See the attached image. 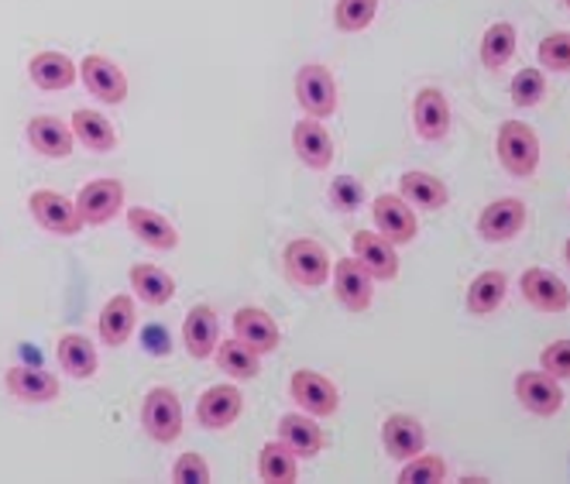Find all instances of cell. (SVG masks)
Listing matches in <instances>:
<instances>
[{"label":"cell","mask_w":570,"mask_h":484,"mask_svg":"<svg viewBox=\"0 0 570 484\" xmlns=\"http://www.w3.org/2000/svg\"><path fill=\"white\" fill-rule=\"evenodd\" d=\"M296 100L299 107L309 113V117H331L341 103L337 97V79L331 76L327 66L320 62H306L299 72H296Z\"/></svg>","instance_id":"cell-6"},{"label":"cell","mask_w":570,"mask_h":484,"mask_svg":"<svg viewBox=\"0 0 570 484\" xmlns=\"http://www.w3.org/2000/svg\"><path fill=\"white\" fill-rule=\"evenodd\" d=\"M540 368L557 382H570V337L553 340L540 350Z\"/></svg>","instance_id":"cell-40"},{"label":"cell","mask_w":570,"mask_h":484,"mask_svg":"<svg viewBox=\"0 0 570 484\" xmlns=\"http://www.w3.org/2000/svg\"><path fill=\"white\" fill-rule=\"evenodd\" d=\"M217 340H220V319H217V309L199 303L186 313V323H183V344L189 350V357L196 360H207L214 357L217 350Z\"/></svg>","instance_id":"cell-18"},{"label":"cell","mask_w":570,"mask_h":484,"mask_svg":"<svg viewBox=\"0 0 570 484\" xmlns=\"http://www.w3.org/2000/svg\"><path fill=\"white\" fill-rule=\"evenodd\" d=\"M79 79H83V87L100 100V103H114V107H120L128 100V76H125V69H120L114 59H107V56H87L83 62H79Z\"/></svg>","instance_id":"cell-11"},{"label":"cell","mask_w":570,"mask_h":484,"mask_svg":"<svg viewBox=\"0 0 570 484\" xmlns=\"http://www.w3.org/2000/svg\"><path fill=\"white\" fill-rule=\"evenodd\" d=\"M382 447L392 461H413L426 451V429L410 413H392L382 423Z\"/></svg>","instance_id":"cell-15"},{"label":"cell","mask_w":570,"mask_h":484,"mask_svg":"<svg viewBox=\"0 0 570 484\" xmlns=\"http://www.w3.org/2000/svg\"><path fill=\"white\" fill-rule=\"evenodd\" d=\"M519 293L522 299L533 306L537 313H567L570 309V289H567V281L550 271V268H525L522 278H519Z\"/></svg>","instance_id":"cell-8"},{"label":"cell","mask_w":570,"mask_h":484,"mask_svg":"<svg viewBox=\"0 0 570 484\" xmlns=\"http://www.w3.org/2000/svg\"><path fill=\"white\" fill-rule=\"evenodd\" d=\"M141 426L155 443H176L183 433V402L173 388L155 385L141 402Z\"/></svg>","instance_id":"cell-3"},{"label":"cell","mask_w":570,"mask_h":484,"mask_svg":"<svg viewBox=\"0 0 570 484\" xmlns=\"http://www.w3.org/2000/svg\"><path fill=\"white\" fill-rule=\"evenodd\" d=\"M379 14V0H337L334 8V24L347 34L364 31Z\"/></svg>","instance_id":"cell-37"},{"label":"cell","mask_w":570,"mask_h":484,"mask_svg":"<svg viewBox=\"0 0 570 484\" xmlns=\"http://www.w3.org/2000/svg\"><path fill=\"white\" fill-rule=\"evenodd\" d=\"M24 135H28V145H31L38 155H46V158H69V155H72V145H76L72 128L66 125V120L52 117V113H38V117H31V120H28V128H24Z\"/></svg>","instance_id":"cell-20"},{"label":"cell","mask_w":570,"mask_h":484,"mask_svg":"<svg viewBox=\"0 0 570 484\" xmlns=\"http://www.w3.org/2000/svg\"><path fill=\"white\" fill-rule=\"evenodd\" d=\"M141 344H145V350L155 354V357L173 354V337H169V330H161L158 323H151V327L141 330Z\"/></svg>","instance_id":"cell-42"},{"label":"cell","mask_w":570,"mask_h":484,"mask_svg":"<svg viewBox=\"0 0 570 484\" xmlns=\"http://www.w3.org/2000/svg\"><path fill=\"white\" fill-rule=\"evenodd\" d=\"M131 289L145 306H166L176 299V278L161 271L158 265H135L131 268Z\"/></svg>","instance_id":"cell-32"},{"label":"cell","mask_w":570,"mask_h":484,"mask_svg":"<svg viewBox=\"0 0 570 484\" xmlns=\"http://www.w3.org/2000/svg\"><path fill=\"white\" fill-rule=\"evenodd\" d=\"M244 409V395L234 388V385H214L199 395V406H196V419L199 426H207V429H227L237 423Z\"/></svg>","instance_id":"cell-21"},{"label":"cell","mask_w":570,"mask_h":484,"mask_svg":"<svg viewBox=\"0 0 570 484\" xmlns=\"http://www.w3.org/2000/svg\"><path fill=\"white\" fill-rule=\"evenodd\" d=\"M128 227L131 234L141 240V245L155 248V251H173L179 248V230L169 217H161L158 210L148 207H131L128 210Z\"/></svg>","instance_id":"cell-25"},{"label":"cell","mask_w":570,"mask_h":484,"mask_svg":"<svg viewBox=\"0 0 570 484\" xmlns=\"http://www.w3.org/2000/svg\"><path fill=\"white\" fill-rule=\"evenodd\" d=\"M351 248H354V258L368 268V275L375 281H392L399 275V255H395V245L385 240L379 230H357L351 237Z\"/></svg>","instance_id":"cell-16"},{"label":"cell","mask_w":570,"mask_h":484,"mask_svg":"<svg viewBox=\"0 0 570 484\" xmlns=\"http://www.w3.org/2000/svg\"><path fill=\"white\" fill-rule=\"evenodd\" d=\"M69 128H72V138L79 145H87L90 151H114L117 148V131L110 120L100 113V110H90V107H79L69 120Z\"/></svg>","instance_id":"cell-31"},{"label":"cell","mask_w":570,"mask_h":484,"mask_svg":"<svg viewBox=\"0 0 570 484\" xmlns=\"http://www.w3.org/2000/svg\"><path fill=\"white\" fill-rule=\"evenodd\" d=\"M289 398L296 406L316 419H327L341 409V392L331 378H323L320 372H309V368H299L293 372L289 378Z\"/></svg>","instance_id":"cell-7"},{"label":"cell","mask_w":570,"mask_h":484,"mask_svg":"<svg viewBox=\"0 0 570 484\" xmlns=\"http://www.w3.org/2000/svg\"><path fill=\"white\" fill-rule=\"evenodd\" d=\"M399 196L410 207H420V210H430V214H436V210H443L446 204H451V189L443 186V179H436L433 172H423V169L402 172Z\"/></svg>","instance_id":"cell-22"},{"label":"cell","mask_w":570,"mask_h":484,"mask_svg":"<svg viewBox=\"0 0 570 484\" xmlns=\"http://www.w3.org/2000/svg\"><path fill=\"white\" fill-rule=\"evenodd\" d=\"M28 76L38 90H69L72 79H76V66L66 52H38L31 62H28Z\"/></svg>","instance_id":"cell-30"},{"label":"cell","mask_w":570,"mask_h":484,"mask_svg":"<svg viewBox=\"0 0 570 484\" xmlns=\"http://www.w3.org/2000/svg\"><path fill=\"white\" fill-rule=\"evenodd\" d=\"M395 481L399 484H443L446 481V461L436 454H416L413 461H402V471Z\"/></svg>","instance_id":"cell-36"},{"label":"cell","mask_w":570,"mask_h":484,"mask_svg":"<svg viewBox=\"0 0 570 484\" xmlns=\"http://www.w3.org/2000/svg\"><path fill=\"white\" fill-rule=\"evenodd\" d=\"M563 4H567V8H570V0H563Z\"/></svg>","instance_id":"cell-44"},{"label":"cell","mask_w":570,"mask_h":484,"mask_svg":"<svg viewBox=\"0 0 570 484\" xmlns=\"http://www.w3.org/2000/svg\"><path fill=\"white\" fill-rule=\"evenodd\" d=\"M413 128L423 141H443L451 135V100L440 87L416 90L413 100Z\"/></svg>","instance_id":"cell-13"},{"label":"cell","mask_w":570,"mask_h":484,"mask_svg":"<svg viewBox=\"0 0 570 484\" xmlns=\"http://www.w3.org/2000/svg\"><path fill=\"white\" fill-rule=\"evenodd\" d=\"M173 481H176V484H207V481H210V464L203 461L196 451H189V454H183V457L176 461Z\"/></svg>","instance_id":"cell-41"},{"label":"cell","mask_w":570,"mask_h":484,"mask_svg":"<svg viewBox=\"0 0 570 484\" xmlns=\"http://www.w3.org/2000/svg\"><path fill=\"white\" fill-rule=\"evenodd\" d=\"M495 151H499L502 169L512 179H533L540 169V138L533 128L522 125V120H505L495 138Z\"/></svg>","instance_id":"cell-1"},{"label":"cell","mask_w":570,"mask_h":484,"mask_svg":"<svg viewBox=\"0 0 570 484\" xmlns=\"http://www.w3.org/2000/svg\"><path fill=\"white\" fill-rule=\"evenodd\" d=\"M4 385L18 402H31V406H42V402L59 398V378L42 372V368H21L18 365L4 375Z\"/></svg>","instance_id":"cell-28"},{"label":"cell","mask_w":570,"mask_h":484,"mask_svg":"<svg viewBox=\"0 0 570 484\" xmlns=\"http://www.w3.org/2000/svg\"><path fill=\"white\" fill-rule=\"evenodd\" d=\"M522 227H525V204L519 196L492 199L478 217V234H481V240H488V245H509V240L519 237Z\"/></svg>","instance_id":"cell-10"},{"label":"cell","mask_w":570,"mask_h":484,"mask_svg":"<svg viewBox=\"0 0 570 484\" xmlns=\"http://www.w3.org/2000/svg\"><path fill=\"white\" fill-rule=\"evenodd\" d=\"M56 357H59V368L69 375V378H79L87 382L97 375V347L87 334H62L59 344H56Z\"/></svg>","instance_id":"cell-27"},{"label":"cell","mask_w":570,"mask_h":484,"mask_svg":"<svg viewBox=\"0 0 570 484\" xmlns=\"http://www.w3.org/2000/svg\"><path fill=\"white\" fill-rule=\"evenodd\" d=\"M135 327H138V313H135V299L131 296L107 299V306L97 316V334L110 347H125L131 340Z\"/></svg>","instance_id":"cell-24"},{"label":"cell","mask_w":570,"mask_h":484,"mask_svg":"<svg viewBox=\"0 0 570 484\" xmlns=\"http://www.w3.org/2000/svg\"><path fill=\"white\" fill-rule=\"evenodd\" d=\"M278 439L296 454V461H309L323 451V429L309 413H285L278 419Z\"/></svg>","instance_id":"cell-23"},{"label":"cell","mask_w":570,"mask_h":484,"mask_svg":"<svg viewBox=\"0 0 570 484\" xmlns=\"http://www.w3.org/2000/svg\"><path fill=\"white\" fill-rule=\"evenodd\" d=\"M234 337L240 344H248L258 357L262 354H272L282 344L278 323L265 309H258V306H240L234 313Z\"/></svg>","instance_id":"cell-17"},{"label":"cell","mask_w":570,"mask_h":484,"mask_svg":"<svg viewBox=\"0 0 570 484\" xmlns=\"http://www.w3.org/2000/svg\"><path fill=\"white\" fill-rule=\"evenodd\" d=\"M258 477L265 484H296L299 467H296V454L285 447L282 439H272L258 454Z\"/></svg>","instance_id":"cell-34"},{"label":"cell","mask_w":570,"mask_h":484,"mask_svg":"<svg viewBox=\"0 0 570 484\" xmlns=\"http://www.w3.org/2000/svg\"><path fill=\"white\" fill-rule=\"evenodd\" d=\"M563 261H567V268H570V237H567V245H563Z\"/></svg>","instance_id":"cell-43"},{"label":"cell","mask_w":570,"mask_h":484,"mask_svg":"<svg viewBox=\"0 0 570 484\" xmlns=\"http://www.w3.org/2000/svg\"><path fill=\"white\" fill-rule=\"evenodd\" d=\"M293 148L306 169H327L334 161V138L320 125V117H303L293 128Z\"/></svg>","instance_id":"cell-19"},{"label":"cell","mask_w":570,"mask_h":484,"mask_svg":"<svg viewBox=\"0 0 570 484\" xmlns=\"http://www.w3.org/2000/svg\"><path fill=\"white\" fill-rule=\"evenodd\" d=\"M334 293H337L344 309L364 313L375 299V278L368 275V268H364L354 255L341 258L337 268H334Z\"/></svg>","instance_id":"cell-14"},{"label":"cell","mask_w":570,"mask_h":484,"mask_svg":"<svg viewBox=\"0 0 570 484\" xmlns=\"http://www.w3.org/2000/svg\"><path fill=\"white\" fill-rule=\"evenodd\" d=\"M120 207H125V186H120V179H94L76 196V210L90 227L110 224L120 214Z\"/></svg>","instance_id":"cell-12"},{"label":"cell","mask_w":570,"mask_h":484,"mask_svg":"<svg viewBox=\"0 0 570 484\" xmlns=\"http://www.w3.org/2000/svg\"><path fill=\"white\" fill-rule=\"evenodd\" d=\"M285 275H289L299 289H323L331 278V251L313 237H296L282 251Z\"/></svg>","instance_id":"cell-2"},{"label":"cell","mask_w":570,"mask_h":484,"mask_svg":"<svg viewBox=\"0 0 570 484\" xmlns=\"http://www.w3.org/2000/svg\"><path fill=\"white\" fill-rule=\"evenodd\" d=\"M28 210H31L38 227L49 230V234H59V237H72V234H79L87 227L83 217H79V210H76V199H66L56 189H35L28 196Z\"/></svg>","instance_id":"cell-4"},{"label":"cell","mask_w":570,"mask_h":484,"mask_svg":"<svg viewBox=\"0 0 570 484\" xmlns=\"http://www.w3.org/2000/svg\"><path fill=\"white\" fill-rule=\"evenodd\" d=\"M372 220L379 227V234L385 240H392L395 248L402 245H413L416 234H420V220H416V210L405 204L399 192H382L372 199Z\"/></svg>","instance_id":"cell-5"},{"label":"cell","mask_w":570,"mask_h":484,"mask_svg":"<svg viewBox=\"0 0 570 484\" xmlns=\"http://www.w3.org/2000/svg\"><path fill=\"white\" fill-rule=\"evenodd\" d=\"M509 97L519 110H529V107H540L543 97H547V72L537 69V66H525L512 76L509 83Z\"/></svg>","instance_id":"cell-35"},{"label":"cell","mask_w":570,"mask_h":484,"mask_svg":"<svg viewBox=\"0 0 570 484\" xmlns=\"http://www.w3.org/2000/svg\"><path fill=\"white\" fill-rule=\"evenodd\" d=\"M515 49H519V31H515V24L512 21H495V24H488L484 34H481L478 59H481L484 69L499 72V69H505L512 62Z\"/></svg>","instance_id":"cell-29"},{"label":"cell","mask_w":570,"mask_h":484,"mask_svg":"<svg viewBox=\"0 0 570 484\" xmlns=\"http://www.w3.org/2000/svg\"><path fill=\"white\" fill-rule=\"evenodd\" d=\"M512 388H515L519 406L533 416H543V419L557 416L563 409V398H567L560 382L553 375H547L543 368L540 372H519Z\"/></svg>","instance_id":"cell-9"},{"label":"cell","mask_w":570,"mask_h":484,"mask_svg":"<svg viewBox=\"0 0 570 484\" xmlns=\"http://www.w3.org/2000/svg\"><path fill=\"white\" fill-rule=\"evenodd\" d=\"M364 199H368V189H364L361 179H354V176H337V179L331 182V204H334L341 214L361 210V207H364Z\"/></svg>","instance_id":"cell-39"},{"label":"cell","mask_w":570,"mask_h":484,"mask_svg":"<svg viewBox=\"0 0 570 484\" xmlns=\"http://www.w3.org/2000/svg\"><path fill=\"white\" fill-rule=\"evenodd\" d=\"M505 296H509V275L502 268H488L471 278L464 306L471 316H492L505 303Z\"/></svg>","instance_id":"cell-26"},{"label":"cell","mask_w":570,"mask_h":484,"mask_svg":"<svg viewBox=\"0 0 570 484\" xmlns=\"http://www.w3.org/2000/svg\"><path fill=\"white\" fill-rule=\"evenodd\" d=\"M537 62L550 72H570V31H550L537 46Z\"/></svg>","instance_id":"cell-38"},{"label":"cell","mask_w":570,"mask_h":484,"mask_svg":"<svg viewBox=\"0 0 570 484\" xmlns=\"http://www.w3.org/2000/svg\"><path fill=\"white\" fill-rule=\"evenodd\" d=\"M214 357H217L220 372H224V375H230L234 382H252V378H258V375H262L258 354H255L248 344H240L237 337H234V340H224V344L217 340Z\"/></svg>","instance_id":"cell-33"}]
</instances>
